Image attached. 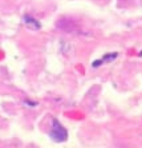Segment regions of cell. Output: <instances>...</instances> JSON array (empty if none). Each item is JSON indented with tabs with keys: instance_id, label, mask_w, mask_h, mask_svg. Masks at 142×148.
Instances as JSON below:
<instances>
[{
	"instance_id": "2",
	"label": "cell",
	"mask_w": 142,
	"mask_h": 148,
	"mask_svg": "<svg viewBox=\"0 0 142 148\" xmlns=\"http://www.w3.org/2000/svg\"><path fill=\"white\" fill-rule=\"evenodd\" d=\"M24 21H25V23H26V24L27 25H29V26H31L32 27H33V28H39L41 27L40 26V23L38 22V21L36 20V19H34L33 18H32V17H29V16H25V18H24Z\"/></svg>"
},
{
	"instance_id": "1",
	"label": "cell",
	"mask_w": 142,
	"mask_h": 148,
	"mask_svg": "<svg viewBox=\"0 0 142 148\" xmlns=\"http://www.w3.org/2000/svg\"><path fill=\"white\" fill-rule=\"evenodd\" d=\"M49 136L56 142H62L68 139V131L57 119H53Z\"/></svg>"
}]
</instances>
